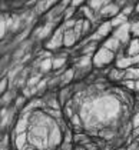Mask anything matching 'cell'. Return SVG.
I'll return each mask as SVG.
<instances>
[{"instance_id": "obj_13", "label": "cell", "mask_w": 139, "mask_h": 150, "mask_svg": "<svg viewBox=\"0 0 139 150\" xmlns=\"http://www.w3.org/2000/svg\"><path fill=\"white\" fill-rule=\"evenodd\" d=\"M125 70H119V69H115L112 70L110 73H109V76H110V79L112 80H119V79H122V77H125Z\"/></svg>"}, {"instance_id": "obj_7", "label": "cell", "mask_w": 139, "mask_h": 150, "mask_svg": "<svg viewBox=\"0 0 139 150\" xmlns=\"http://www.w3.org/2000/svg\"><path fill=\"white\" fill-rule=\"evenodd\" d=\"M133 66V63H132V59L130 57H119L116 60V69L119 70H125L126 71L128 69H130Z\"/></svg>"}, {"instance_id": "obj_15", "label": "cell", "mask_w": 139, "mask_h": 150, "mask_svg": "<svg viewBox=\"0 0 139 150\" xmlns=\"http://www.w3.org/2000/svg\"><path fill=\"white\" fill-rule=\"evenodd\" d=\"M26 126H27V122L22 119V120H19V123H17V126L14 129V132H16V134H22V133H26Z\"/></svg>"}, {"instance_id": "obj_20", "label": "cell", "mask_w": 139, "mask_h": 150, "mask_svg": "<svg viewBox=\"0 0 139 150\" xmlns=\"http://www.w3.org/2000/svg\"><path fill=\"white\" fill-rule=\"evenodd\" d=\"M39 81H40V74H37V76H35V77H32L30 80L27 81V86H29V87H33V84L37 86V84H39Z\"/></svg>"}, {"instance_id": "obj_28", "label": "cell", "mask_w": 139, "mask_h": 150, "mask_svg": "<svg viewBox=\"0 0 139 150\" xmlns=\"http://www.w3.org/2000/svg\"><path fill=\"white\" fill-rule=\"evenodd\" d=\"M82 4H83V1H72L70 3V6L75 7V9H76V6H82Z\"/></svg>"}, {"instance_id": "obj_1", "label": "cell", "mask_w": 139, "mask_h": 150, "mask_svg": "<svg viewBox=\"0 0 139 150\" xmlns=\"http://www.w3.org/2000/svg\"><path fill=\"white\" fill-rule=\"evenodd\" d=\"M113 52L108 50V49H99L95 54H93V66L95 67H103V66H108L110 62H113Z\"/></svg>"}, {"instance_id": "obj_29", "label": "cell", "mask_w": 139, "mask_h": 150, "mask_svg": "<svg viewBox=\"0 0 139 150\" xmlns=\"http://www.w3.org/2000/svg\"><path fill=\"white\" fill-rule=\"evenodd\" d=\"M135 10L139 13V3H136V7H135Z\"/></svg>"}, {"instance_id": "obj_2", "label": "cell", "mask_w": 139, "mask_h": 150, "mask_svg": "<svg viewBox=\"0 0 139 150\" xmlns=\"http://www.w3.org/2000/svg\"><path fill=\"white\" fill-rule=\"evenodd\" d=\"M130 26L132 24L125 23L120 27H118L115 30V33H113V37H116L120 43H128L129 42V35H130Z\"/></svg>"}, {"instance_id": "obj_26", "label": "cell", "mask_w": 139, "mask_h": 150, "mask_svg": "<svg viewBox=\"0 0 139 150\" xmlns=\"http://www.w3.org/2000/svg\"><path fill=\"white\" fill-rule=\"evenodd\" d=\"M72 120H73V122H72V123H73V126H79V125H81V120H79V116H73V119H72Z\"/></svg>"}, {"instance_id": "obj_17", "label": "cell", "mask_w": 139, "mask_h": 150, "mask_svg": "<svg viewBox=\"0 0 139 150\" xmlns=\"http://www.w3.org/2000/svg\"><path fill=\"white\" fill-rule=\"evenodd\" d=\"M65 63H66V59H65V57L55 59V60H53V69H55V70H56V69H60V67H62Z\"/></svg>"}, {"instance_id": "obj_18", "label": "cell", "mask_w": 139, "mask_h": 150, "mask_svg": "<svg viewBox=\"0 0 139 150\" xmlns=\"http://www.w3.org/2000/svg\"><path fill=\"white\" fill-rule=\"evenodd\" d=\"M95 50H96V43H92L91 46H88V47L83 49V53H85V56H91Z\"/></svg>"}, {"instance_id": "obj_12", "label": "cell", "mask_w": 139, "mask_h": 150, "mask_svg": "<svg viewBox=\"0 0 139 150\" xmlns=\"http://www.w3.org/2000/svg\"><path fill=\"white\" fill-rule=\"evenodd\" d=\"M39 67H40V70L45 73V71H49V70L53 69V60L52 59H45V60H42V63L39 64Z\"/></svg>"}, {"instance_id": "obj_16", "label": "cell", "mask_w": 139, "mask_h": 150, "mask_svg": "<svg viewBox=\"0 0 139 150\" xmlns=\"http://www.w3.org/2000/svg\"><path fill=\"white\" fill-rule=\"evenodd\" d=\"M24 143H26V133L17 134V136H16V146H17V147H23Z\"/></svg>"}, {"instance_id": "obj_5", "label": "cell", "mask_w": 139, "mask_h": 150, "mask_svg": "<svg viewBox=\"0 0 139 150\" xmlns=\"http://www.w3.org/2000/svg\"><path fill=\"white\" fill-rule=\"evenodd\" d=\"M76 40H78V36H76V33H75L73 29L65 30V35H63V46H66V47L73 46Z\"/></svg>"}, {"instance_id": "obj_21", "label": "cell", "mask_w": 139, "mask_h": 150, "mask_svg": "<svg viewBox=\"0 0 139 150\" xmlns=\"http://www.w3.org/2000/svg\"><path fill=\"white\" fill-rule=\"evenodd\" d=\"M130 33L133 36H136V37L139 36V22H136V23H133L130 26Z\"/></svg>"}, {"instance_id": "obj_4", "label": "cell", "mask_w": 139, "mask_h": 150, "mask_svg": "<svg viewBox=\"0 0 139 150\" xmlns=\"http://www.w3.org/2000/svg\"><path fill=\"white\" fill-rule=\"evenodd\" d=\"M119 10H120V7H119L118 3H110V1H108V4L101 10V14H102L103 17H112V19H113V17H116V16L120 13Z\"/></svg>"}, {"instance_id": "obj_14", "label": "cell", "mask_w": 139, "mask_h": 150, "mask_svg": "<svg viewBox=\"0 0 139 150\" xmlns=\"http://www.w3.org/2000/svg\"><path fill=\"white\" fill-rule=\"evenodd\" d=\"M73 76H75V70L69 69L68 71H65V74L60 77V81H62L63 84H66V83H69V81L73 79Z\"/></svg>"}, {"instance_id": "obj_19", "label": "cell", "mask_w": 139, "mask_h": 150, "mask_svg": "<svg viewBox=\"0 0 139 150\" xmlns=\"http://www.w3.org/2000/svg\"><path fill=\"white\" fill-rule=\"evenodd\" d=\"M7 84H9V79L4 77V79L1 80V83H0V92H1V94L6 93V90H7Z\"/></svg>"}, {"instance_id": "obj_6", "label": "cell", "mask_w": 139, "mask_h": 150, "mask_svg": "<svg viewBox=\"0 0 139 150\" xmlns=\"http://www.w3.org/2000/svg\"><path fill=\"white\" fill-rule=\"evenodd\" d=\"M128 53V57H136L139 54V40L138 39H133V40H130L129 42V47H128L126 50Z\"/></svg>"}, {"instance_id": "obj_27", "label": "cell", "mask_w": 139, "mask_h": 150, "mask_svg": "<svg viewBox=\"0 0 139 150\" xmlns=\"http://www.w3.org/2000/svg\"><path fill=\"white\" fill-rule=\"evenodd\" d=\"M133 127H139V113L133 117Z\"/></svg>"}, {"instance_id": "obj_25", "label": "cell", "mask_w": 139, "mask_h": 150, "mask_svg": "<svg viewBox=\"0 0 139 150\" xmlns=\"http://www.w3.org/2000/svg\"><path fill=\"white\" fill-rule=\"evenodd\" d=\"M133 12V7H132V6H126V7H125V9H123V14H125V16H128V14H130V13Z\"/></svg>"}, {"instance_id": "obj_24", "label": "cell", "mask_w": 139, "mask_h": 150, "mask_svg": "<svg viewBox=\"0 0 139 150\" xmlns=\"http://www.w3.org/2000/svg\"><path fill=\"white\" fill-rule=\"evenodd\" d=\"M24 102H26L24 96H19V97H17V102H16V106H17V107H20V106H22Z\"/></svg>"}, {"instance_id": "obj_10", "label": "cell", "mask_w": 139, "mask_h": 150, "mask_svg": "<svg viewBox=\"0 0 139 150\" xmlns=\"http://www.w3.org/2000/svg\"><path fill=\"white\" fill-rule=\"evenodd\" d=\"M110 23H112L113 27H120L122 24L128 23V16H125L123 13H119L116 17H113V19L110 20Z\"/></svg>"}, {"instance_id": "obj_3", "label": "cell", "mask_w": 139, "mask_h": 150, "mask_svg": "<svg viewBox=\"0 0 139 150\" xmlns=\"http://www.w3.org/2000/svg\"><path fill=\"white\" fill-rule=\"evenodd\" d=\"M63 35H65V30L58 29L56 33L52 36V39L46 43V49H50V50H52V49H58V47L62 46V45H63Z\"/></svg>"}, {"instance_id": "obj_22", "label": "cell", "mask_w": 139, "mask_h": 150, "mask_svg": "<svg viewBox=\"0 0 139 150\" xmlns=\"http://www.w3.org/2000/svg\"><path fill=\"white\" fill-rule=\"evenodd\" d=\"M123 84L126 86L128 89H135V86H136V81H135V80H125V81H123Z\"/></svg>"}, {"instance_id": "obj_11", "label": "cell", "mask_w": 139, "mask_h": 150, "mask_svg": "<svg viewBox=\"0 0 139 150\" xmlns=\"http://www.w3.org/2000/svg\"><path fill=\"white\" fill-rule=\"evenodd\" d=\"M106 4H108V1H88V6L93 12H101Z\"/></svg>"}, {"instance_id": "obj_23", "label": "cell", "mask_w": 139, "mask_h": 150, "mask_svg": "<svg viewBox=\"0 0 139 150\" xmlns=\"http://www.w3.org/2000/svg\"><path fill=\"white\" fill-rule=\"evenodd\" d=\"M89 27H91V22L89 20H85L83 22V35L89 32Z\"/></svg>"}, {"instance_id": "obj_9", "label": "cell", "mask_w": 139, "mask_h": 150, "mask_svg": "<svg viewBox=\"0 0 139 150\" xmlns=\"http://www.w3.org/2000/svg\"><path fill=\"white\" fill-rule=\"evenodd\" d=\"M119 46H120V42H119L116 37H110V39H108L103 43L105 49H108V50H110V52H116V50L119 49Z\"/></svg>"}, {"instance_id": "obj_30", "label": "cell", "mask_w": 139, "mask_h": 150, "mask_svg": "<svg viewBox=\"0 0 139 150\" xmlns=\"http://www.w3.org/2000/svg\"><path fill=\"white\" fill-rule=\"evenodd\" d=\"M27 150H30V149H27Z\"/></svg>"}, {"instance_id": "obj_8", "label": "cell", "mask_w": 139, "mask_h": 150, "mask_svg": "<svg viewBox=\"0 0 139 150\" xmlns=\"http://www.w3.org/2000/svg\"><path fill=\"white\" fill-rule=\"evenodd\" d=\"M112 27H113V26H112L110 22H103V23L98 27V32H96V33L101 36V37H105V36H108L112 32Z\"/></svg>"}]
</instances>
